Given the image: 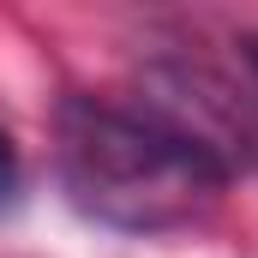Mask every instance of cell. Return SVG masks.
<instances>
[{
    "label": "cell",
    "mask_w": 258,
    "mask_h": 258,
    "mask_svg": "<svg viewBox=\"0 0 258 258\" xmlns=\"http://www.w3.org/2000/svg\"><path fill=\"white\" fill-rule=\"evenodd\" d=\"M54 174L78 216L120 234H174L222 204L234 156L174 102L66 96L54 114Z\"/></svg>",
    "instance_id": "cell-1"
},
{
    "label": "cell",
    "mask_w": 258,
    "mask_h": 258,
    "mask_svg": "<svg viewBox=\"0 0 258 258\" xmlns=\"http://www.w3.org/2000/svg\"><path fill=\"white\" fill-rule=\"evenodd\" d=\"M24 192V162H18V144H12V132L0 126V210H12Z\"/></svg>",
    "instance_id": "cell-2"
},
{
    "label": "cell",
    "mask_w": 258,
    "mask_h": 258,
    "mask_svg": "<svg viewBox=\"0 0 258 258\" xmlns=\"http://www.w3.org/2000/svg\"><path fill=\"white\" fill-rule=\"evenodd\" d=\"M246 60H252V72H258V36H252V42H246Z\"/></svg>",
    "instance_id": "cell-3"
}]
</instances>
